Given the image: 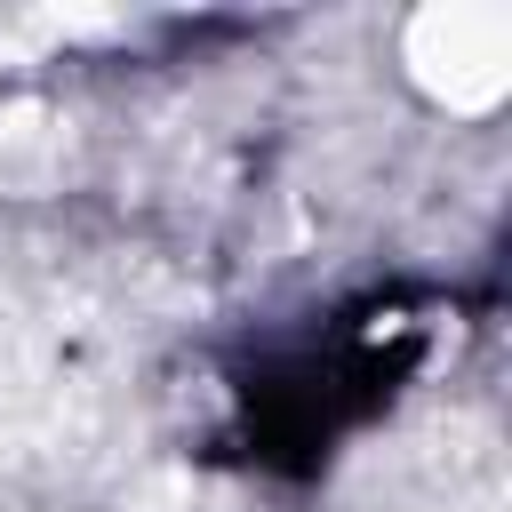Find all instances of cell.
Returning <instances> with one entry per match:
<instances>
[{"label": "cell", "instance_id": "1", "mask_svg": "<svg viewBox=\"0 0 512 512\" xmlns=\"http://www.w3.org/2000/svg\"><path fill=\"white\" fill-rule=\"evenodd\" d=\"M408 72L448 112H488L512 88V16L488 0H448L408 24Z\"/></svg>", "mask_w": 512, "mask_h": 512}]
</instances>
